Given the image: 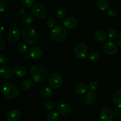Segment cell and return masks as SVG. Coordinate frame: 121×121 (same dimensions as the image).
<instances>
[{
  "mask_svg": "<svg viewBox=\"0 0 121 121\" xmlns=\"http://www.w3.org/2000/svg\"><path fill=\"white\" fill-rule=\"evenodd\" d=\"M30 75L35 82H41L47 78L48 71L43 65H35L31 68Z\"/></svg>",
  "mask_w": 121,
  "mask_h": 121,
  "instance_id": "6da1fadb",
  "label": "cell"
},
{
  "mask_svg": "<svg viewBox=\"0 0 121 121\" xmlns=\"http://www.w3.org/2000/svg\"><path fill=\"white\" fill-rule=\"evenodd\" d=\"M1 93L4 97L9 99H15L20 95V90L15 85L11 83H5L1 87Z\"/></svg>",
  "mask_w": 121,
  "mask_h": 121,
  "instance_id": "7a4b0ae2",
  "label": "cell"
},
{
  "mask_svg": "<svg viewBox=\"0 0 121 121\" xmlns=\"http://www.w3.org/2000/svg\"><path fill=\"white\" fill-rule=\"evenodd\" d=\"M50 36L52 40L55 42H62L67 38V31L65 27L61 26H57L52 30Z\"/></svg>",
  "mask_w": 121,
  "mask_h": 121,
  "instance_id": "3957f363",
  "label": "cell"
},
{
  "mask_svg": "<svg viewBox=\"0 0 121 121\" xmlns=\"http://www.w3.org/2000/svg\"><path fill=\"white\" fill-rule=\"evenodd\" d=\"M21 33L24 40L29 44H33L38 40L37 33L32 27H26L22 29Z\"/></svg>",
  "mask_w": 121,
  "mask_h": 121,
  "instance_id": "277c9868",
  "label": "cell"
},
{
  "mask_svg": "<svg viewBox=\"0 0 121 121\" xmlns=\"http://www.w3.org/2000/svg\"><path fill=\"white\" fill-rule=\"evenodd\" d=\"M31 13L35 17L39 19H43L48 14L47 8L42 4H35L31 8Z\"/></svg>",
  "mask_w": 121,
  "mask_h": 121,
  "instance_id": "5b68a950",
  "label": "cell"
},
{
  "mask_svg": "<svg viewBox=\"0 0 121 121\" xmlns=\"http://www.w3.org/2000/svg\"><path fill=\"white\" fill-rule=\"evenodd\" d=\"M49 85L52 89H59L61 87L63 83L62 76L58 73H54L49 78Z\"/></svg>",
  "mask_w": 121,
  "mask_h": 121,
  "instance_id": "8992f818",
  "label": "cell"
},
{
  "mask_svg": "<svg viewBox=\"0 0 121 121\" xmlns=\"http://www.w3.org/2000/svg\"><path fill=\"white\" fill-rule=\"evenodd\" d=\"M88 50L85 44L81 43L76 46L74 48V54L79 59H84L87 56Z\"/></svg>",
  "mask_w": 121,
  "mask_h": 121,
  "instance_id": "52a82bcc",
  "label": "cell"
},
{
  "mask_svg": "<svg viewBox=\"0 0 121 121\" xmlns=\"http://www.w3.org/2000/svg\"><path fill=\"white\" fill-rule=\"evenodd\" d=\"M21 37V32L20 30L17 27H13L9 31L7 36L8 41L10 43L14 44L19 41Z\"/></svg>",
  "mask_w": 121,
  "mask_h": 121,
  "instance_id": "ba28073f",
  "label": "cell"
},
{
  "mask_svg": "<svg viewBox=\"0 0 121 121\" xmlns=\"http://www.w3.org/2000/svg\"><path fill=\"white\" fill-rule=\"evenodd\" d=\"M56 109L58 113L64 117L69 115L72 112V107L66 103H59L57 105Z\"/></svg>",
  "mask_w": 121,
  "mask_h": 121,
  "instance_id": "9c48e42d",
  "label": "cell"
},
{
  "mask_svg": "<svg viewBox=\"0 0 121 121\" xmlns=\"http://www.w3.org/2000/svg\"><path fill=\"white\" fill-rule=\"evenodd\" d=\"M14 70L7 65H3L0 67V76L4 79H9L13 76Z\"/></svg>",
  "mask_w": 121,
  "mask_h": 121,
  "instance_id": "30bf717a",
  "label": "cell"
},
{
  "mask_svg": "<svg viewBox=\"0 0 121 121\" xmlns=\"http://www.w3.org/2000/svg\"><path fill=\"white\" fill-rule=\"evenodd\" d=\"M104 50L106 54L112 56L118 52V47L112 41H108L104 46Z\"/></svg>",
  "mask_w": 121,
  "mask_h": 121,
  "instance_id": "8fae6325",
  "label": "cell"
},
{
  "mask_svg": "<svg viewBox=\"0 0 121 121\" xmlns=\"http://www.w3.org/2000/svg\"><path fill=\"white\" fill-rule=\"evenodd\" d=\"M63 25L67 29H73L75 28L78 24L76 18L73 16H68L63 20Z\"/></svg>",
  "mask_w": 121,
  "mask_h": 121,
  "instance_id": "7c38bea8",
  "label": "cell"
},
{
  "mask_svg": "<svg viewBox=\"0 0 121 121\" xmlns=\"http://www.w3.org/2000/svg\"><path fill=\"white\" fill-rule=\"evenodd\" d=\"M113 112L111 109L108 108L103 109L99 115L101 121H111L113 119Z\"/></svg>",
  "mask_w": 121,
  "mask_h": 121,
  "instance_id": "4fadbf2b",
  "label": "cell"
},
{
  "mask_svg": "<svg viewBox=\"0 0 121 121\" xmlns=\"http://www.w3.org/2000/svg\"><path fill=\"white\" fill-rule=\"evenodd\" d=\"M43 52L41 48L39 47H33L30 50L29 55L33 59H39L42 57Z\"/></svg>",
  "mask_w": 121,
  "mask_h": 121,
  "instance_id": "5bb4252c",
  "label": "cell"
},
{
  "mask_svg": "<svg viewBox=\"0 0 121 121\" xmlns=\"http://www.w3.org/2000/svg\"><path fill=\"white\" fill-rule=\"evenodd\" d=\"M97 100V96L94 92H87L84 97V101L87 105H93Z\"/></svg>",
  "mask_w": 121,
  "mask_h": 121,
  "instance_id": "9a60e30c",
  "label": "cell"
},
{
  "mask_svg": "<svg viewBox=\"0 0 121 121\" xmlns=\"http://www.w3.org/2000/svg\"><path fill=\"white\" fill-rule=\"evenodd\" d=\"M8 121H19L21 118V113L18 110H12L7 114Z\"/></svg>",
  "mask_w": 121,
  "mask_h": 121,
  "instance_id": "2e32d148",
  "label": "cell"
},
{
  "mask_svg": "<svg viewBox=\"0 0 121 121\" xmlns=\"http://www.w3.org/2000/svg\"><path fill=\"white\" fill-rule=\"evenodd\" d=\"M14 73L18 78H23L27 74V69L21 65L16 66L14 69Z\"/></svg>",
  "mask_w": 121,
  "mask_h": 121,
  "instance_id": "e0dca14e",
  "label": "cell"
},
{
  "mask_svg": "<svg viewBox=\"0 0 121 121\" xmlns=\"http://www.w3.org/2000/svg\"><path fill=\"white\" fill-rule=\"evenodd\" d=\"M74 91L78 94L83 95L87 92V87L86 84L84 83H78L74 86Z\"/></svg>",
  "mask_w": 121,
  "mask_h": 121,
  "instance_id": "ac0fdd59",
  "label": "cell"
},
{
  "mask_svg": "<svg viewBox=\"0 0 121 121\" xmlns=\"http://www.w3.org/2000/svg\"><path fill=\"white\" fill-rule=\"evenodd\" d=\"M95 37L100 42H104L107 39L106 33L103 30H97L95 33Z\"/></svg>",
  "mask_w": 121,
  "mask_h": 121,
  "instance_id": "d6986e66",
  "label": "cell"
},
{
  "mask_svg": "<svg viewBox=\"0 0 121 121\" xmlns=\"http://www.w3.org/2000/svg\"><path fill=\"white\" fill-rule=\"evenodd\" d=\"M33 86V82L31 79H26L21 82L20 88L22 91H28Z\"/></svg>",
  "mask_w": 121,
  "mask_h": 121,
  "instance_id": "ffe728a7",
  "label": "cell"
},
{
  "mask_svg": "<svg viewBox=\"0 0 121 121\" xmlns=\"http://www.w3.org/2000/svg\"><path fill=\"white\" fill-rule=\"evenodd\" d=\"M97 7L102 11H106L109 8V3L107 0H99L97 2Z\"/></svg>",
  "mask_w": 121,
  "mask_h": 121,
  "instance_id": "44dd1931",
  "label": "cell"
},
{
  "mask_svg": "<svg viewBox=\"0 0 121 121\" xmlns=\"http://www.w3.org/2000/svg\"><path fill=\"white\" fill-rule=\"evenodd\" d=\"M113 102L117 107L121 108V90L117 91L113 95Z\"/></svg>",
  "mask_w": 121,
  "mask_h": 121,
  "instance_id": "7402d4cb",
  "label": "cell"
},
{
  "mask_svg": "<svg viewBox=\"0 0 121 121\" xmlns=\"http://www.w3.org/2000/svg\"><path fill=\"white\" fill-rule=\"evenodd\" d=\"M53 91L52 87L46 86L44 87L41 91V95L43 98H49L53 95Z\"/></svg>",
  "mask_w": 121,
  "mask_h": 121,
  "instance_id": "603a6c76",
  "label": "cell"
},
{
  "mask_svg": "<svg viewBox=\"0 0 121 121\" xmlns=\"http://www.w3.org/2000/svg\"><path fill=\"white\" fill-rule=\"evenodd\" d=\"M34 21L33 16L30 14H26L22 17V21L23 24L26 26H29L33 23Z\"/></svg>",
  "mask_w": 121,
  "mask_h": 121,
  "instance_id": "cb8c5ba5",
  "label": "cell"
},
{
  "mask_svg": "<svg viewBox=\"0 0 121 121\" xmlns=\"http://www.w3.org/2000/svg\"><path fill=\"white\" fill-rule=\"evenodd\" d=\"M59 116L58 113L55 111H51L47 114L46 120L47 121H58Z\"/></svg>",
  "mask_w": 121,
  "mask_h": 121,
  "instance_id": "d4e9b609",
  "label": "cell"
},
{
  "mask_svg": "<svg viewBox=\"0 0 121 121\" xmlns=\"http://www.w3.org/2000/svg\"><path fill=\"white\" fill-rule=\"evenodd\" d=\"M43 106L46 110L52 111L56 108V104L53 101L51 100H47L44 102Z\"/></svg>",
  "mask_w": 121,
  "mask_h": 121,
  "instance_id": "484cf974",
  "label": "cell"
},
{
  "mask_svg": "<svg viewBox=\"0 0 121 121\" xmlns=\"http://www.w3.org/2000/svg\"><path fill=\"white\" fill-rule=\"evenodd\" d=\"M56 16L57 17L59 18H65V16H66V9L64 8H63V7H59V8L56 9Z\"/></svg>",
  "mask_w": 121,
  "mask_h": 121,
  "instance_id": "4316f807",
  "label": "cell"
},
{
  "mask_svg": "<svg viewBox=\"0 0 121 121\" xmlns=\"http://www.w3.org/2000/svg\"><path fill=\"white\" fill-rule=\"evenodd\" d=\"M46 26L48 27V28H54L55 27L56 23V21L55 18L52 17H50L48 18L46 20Z\"/></svg>",
  "mask_w": 121,
  "mask_h": 121,
  "instance_id": "83f0119b",
  "label": "cell"
},
{
  "mask_svg": "<svg viewBox=\"0 0 121 121\" xmlns=\"http://www.w3.org/2000/svg\"><path fill=\"white\" fill-rule=\"evenodd\" d=\"M17 51L20 53H25L28 50V47L24 43H21L19 44L17 47Z\"/></svg>",
  "mask_w": 121,
  "mask_h": 121,
  "instance_id": "f1b7e54d",
  "label": "cell"
},
{
  "mask_svg": "<svg viewBox=\"0 0 121 121\" xmlns=\"http://www.w3.org/2000/svg\"><path fill=\"white\" fill-rule=\"evenodd\" d=\"M99 56L98 53H96V52H92V53H90L88 56V59L89 61H92V62H95L97 60L99 59Z\"/></svg>",
  "mask_w": 121,
  "mask_h": 121,
  "instance_id": "f546056e",
  "label": "cell"
},
{
  "mask_svg": "<svg viewBox=\"0 0 121 121\" xmlns=\"http://www.w3.org/2000/svg\"><path fill=\"white\" fill-rule=\"evenodd\" d=\"M8 6V1L7 0H0V11L1 12L5 11Z\"/></svg>",
  "mask_w": 121,
  "mask_h": 121,
  "instance_id": "4dcf8cb0",
  "label": "cell"
},
{
  "mask_svg": "<svg viewBox=\"0 0 121 121\" xmlns=\"http://www.w3.org/2000/svg\"><path fill=\"white\" fill-rule=\"evenodd\" d=\"M89 87L92 91H96L99 88V84L96 81H92L89 85Z\"/></svg>",
  "mask_w": 121,
  "mask_h": 121,
  "instance_id": "1f68e13d",
  "label": "cell"
},
{
  "mask_svg": "<svg viewBox=\"0 0 121 121\" xmlns=\"http://www.w3.org/2000/svg\"><path fill=\"white\" fill-rule=\"evenodd\" d=\"M108 35L109 39H111V40L114 39L117 36V31L114 28H111L109 30Z\"/></svg>",
  "mask_w": 121,
  "mask_h": 121,
  "instance_id": "d6a6232c",
  "label": "cell"
},
{
  "mask_svg": "<svg viewBox=\"0 0 121 121\" xmlns=\"http://www.w3.org/2000/svg\"><path fill=\"white\" fill-rule=\"evenodd\" d=\"M34 2V0H21L22 5L26 8H30Z\"/></svg>",
  "mask_w": 121,
  "mask_h": 121,
  "instance_id": "836d02e7",
  "label": "cell"
},
{
  "mask_svg": "<svg viewBox=\"0 0 121 121\" xmlns=\"http://www.w3.org/2000/svg\"><path fill=\"white\" fill-rule=\"evenodd\" d=\"M8 61V57L6 54H1L0 55V64L1 65L3 66L5 64L7 63Z\"/></svg>",
  "mask_w": 121,
  "mask_h": 121,
  "instance_id": "e575fe53",
  "label": "cell"
},
{
  "mask_svg": "<svg viewBox=\"0 0 121 121\" xmlns=\"http://www.w3.org/2000/svg\"><path fill=\"white\" fill-rule=\"evenodd\" d=\"M108 14L111 18H114L117 15V11L114 9H110Z\"/></svg>",
  "mask_w": 121,
  "mask_h": 121,
  "instance_id": "d590c367",
  "label": "cell"
},
{
  "mask_svg": "<svg viewBox=\"0 0 121 121\" xmlns=\"http://www.w3.org/2000/svg\"><path fill=\"white\" fill-rule=\"evenodd\" d=\"M113 113H114L115 116L117 117H119V116H121V108H119V107L116 108L115 109Z\"/></svg>",
  "mask_w": 121,
  "mask_h": 121,
  "instance_id": "8d00e7d4",
  "label": "cell"
},
{
  "mask_svg": "<svg viewBox=\"0 0 121 121\" xmlns=\"http://www.w3.org/2000/svg\"><path fill=\"white\" fill-rule=\"evenodd\" d=\"M5 47V43L4 40H3L2 37H1L0 39V50H3Z\"/></svg>",
  "mask_w": 121,
  "mask_h": 121,
  "instance_id": "74e56055",
  "label": "cell"
},
{
  "mask_svg": "<svg viewBox=\"0 0 121 121\" xmlns=\"http://www.w3.org/2000/svg\"><path fill=\"white\" fill-rule=\"evenodd\" d=\"M117 44H118V46L119 47H121V32L118 34V37H117Z\"/></svg>",
  "mask_w": 121,
  "mask_h": 121,
  "instance_id": "f35d334b",
  "label": "cell"
},
{
  "mask_svg": "<svg viewBox=\"0 0 121 121\" xmlns=\"http://www.w3.org/2000/svg\"><path fill=\"white\" fill-rule=\"evenodd\" d=\"M30 57V55H28V54H26V55L24 56V60H28V59H29Z\"/></svg>",
  "mask_w": 121,
  "mask_h": 121,
  "instance_id": "ab89813d",
  "label": "cell"
},
{
  "mask_svg": "<svg viewBox=\"0 0 121 121\" xmlns=\"http://www.w3.org/2000/svg\"><path fill=\"white\" fill-rule=\"evenodd\" d=\"M4 33V27H1V33H0V35H1V36H2V35H3Z\"/></svg>",
  "mask_w": 121,
  "mask_h": 121,
  "instance_id": "60d3db41",
  "label": "cell"
},
{
  "mask_svg": "<svg viewBox=\"0 0 121 121\" xmlns=\"http://www.w3.org/2000/svg\"><path fill=\"white\" fill-rule=\"evenodd\" d=\"M83 1H89V0H83Z\"/></svg>",
  "mask_w": 121,
  "mask_h": 121,
  "instance_id": "b9f144b4",
  "label": "cell"
},
{
  "mask_svg": "<svg viewBox=\"0 0 121 121\" xmlns=\"http://www.w3.org/2000/svg\"><path fill=\"white\" fill-rule=\"evenodd\" d=\"M41 1H46V0H41Z\"/></svg>",
  "mask_w": 121,
  "mask_h": 121,
  "instance_id": "7bdbcfd3",
  "label": "cell"
}]
</instances>
